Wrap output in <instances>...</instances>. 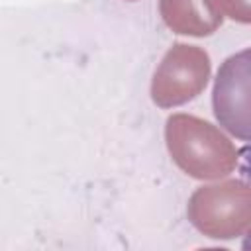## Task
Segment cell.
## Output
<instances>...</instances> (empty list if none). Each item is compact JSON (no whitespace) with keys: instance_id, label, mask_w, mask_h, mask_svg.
<instances>
[{"instance_id":"6da1fadb","label":"cell","mask_w":251,"mask_h":251,"mask_svg":"<svg viewBox=\"0 0 251 251\" xmlns=\"http://www.w3.org/2000/svg\"><path fill=\"white\" fill-rule=\"evenodd\" d=\"M165 139L173 161L194 178H220L229 175L237 165L235 145L216 126L196 116H171Z\"/></svg>"},{"instance_id":"7a4b0ae2","label":"cell","mask_w":251,"mask_h":251,"mask_svg":"<svg viewBox=\"0 0 251 251\" xmlns=\"http://www.w3.org/2000/svg\"><path fill=\"white\" fill-rule=\"evenodd\" d=\"M186 212L192 226L208 237H239L251 224V190L241 180L202 186L190 196Z\"/></svg>"},{"instance_id":"3957f363","label":"cell","mask_w":251,"mask_h":251,"mask_svg":"<svg viewBox=\"0 0 251 251\" xmlns=\"http://www.w3.org/2000/svg\"><path fill=\"white\" fill-rule=\"evenodd\" d=\"M210 76V57L204 49L175 43L155 71L151 98L161 108L180 106L196 98Z\"/></svg>"},{"instance_id":"277c9868","label":"cell","mask_w":251,"mask_h":251,"mask_svg":"<svg viewBox=\"0 0 251 251\" xmlns=\"http://www.w3.org/2000/svg\"><path fill=\"white\" fill-rule=\"evenodd\" d=\"M214 114L239 139H249V49L231 55L218 71Z\"/></svg>"},{"instance_id":"5b68a950","label":"cell","mask_w":251,"mask_h":251,"mask_svg":"<svg viewBox=\"0 0 251 251\" xmlns=\"http://www.w3.org/2000/svg\"><path fill=\"white\" fill-rule=\"evenodd\" d=\"M159 10L173 31L194 37L214 33L224 20L218 0H161Z\"/></svg>"},{"instance_id":"8992f818","label":"cell","mask_w":251,"mask_h":251,"mask_svg":"<svg viewBox=\"0 0 251 251\" xmlns=\"http://www.w3.org/2000/svg\"><path fill=\"white\" fill-rule=\"evenodd\" d=\"M222 12H226L231 20L247 24L251 20V0H218Z\"/></svg>"}]
</instances>
